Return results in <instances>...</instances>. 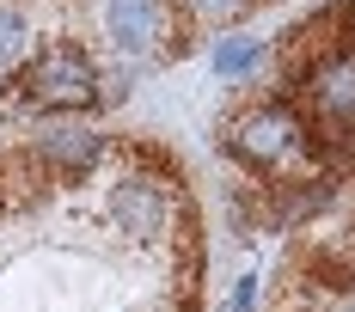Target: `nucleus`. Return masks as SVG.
<instances>
[{"instance_id": "obj_1", "label": "nucleus", "mask_w": 355, "mask_h": 312, "mask_svg": "<svg viewBox=\"0 0 355 312\" xmlns=\"http://www.w3.org/2000/svg\"><path fill=\"white\" fill-rule=\"evenodd\" d=\"M19 98L31 110H86L98 104V68L80 43H43L19 73Z\"/></svg>"}, {"instance_id": "obj_8", "label": "nucleus", "mask_w": 355, "mask_h": 312, "mask_svg": "<svg viewBox=\"0 0 355 312\" xmlns=\"http://www.w3.org/2000/svg\"><path fill=\"white\" fill-rule=\"evenodd\" d=\"M257 55H263V43H251V37H227V43L214 49V68H220V73H245V68H257Z\"/></svg>"}, {"instance_id": "obj_10", "label": "nucleus", "mask_w": 355, "mask_h": 312, "mask_svg": "<svg viewBox=\"0 0 355 312\" xmlns=\"http://www.w3.org/2000/svg\"><path fill=\"white\" fill-rule=\"evenodd\" d=\"M251 300H257V276H239V288H233V312H251Z\"/></svg>"}, {"instance_id": "obj_5", "label": "nucleus", "mask_w": 355, "mask_h": 312, "mask_svg": "<svg viewBox=\"0 0 355 312\" xmlns=\"http://www.w3.org/2000/svg\"><path fill=\"white\" fill-rule=\"evenodd\" d=\"M31 147H37V159L49 166L55 184H73V177H86L98 159H105V135L86 129V123H55V129H43Z\"/></svg>"}, {"instance_id": "obj_2", "label": "nucleus", "mask_w": 355, "mask_h": 312, "mask_svg": "<svg viewBox=\"0 0 355 312\" xmlns=\"http://www.w3.org/2000/svg\"><path fill=\"white\" fill-rule=\"evenodd\" d=\"M227 147L245 166H257V172H282L288 159L306 147V123L288 104H251V110H239L227 123Z\"/></svg>"}, {"instance_id": "obj_4", "label": "nucleus", "mask_w": 355, "mask_h": 312, "mask_svg": "<svg viewBox=\"0 0 355 312\" xmlns=\"http://www.w3.org/2000/svg\"><path fill=\"white\" fill-rule=\"evenodd\" d=\"M110 214H116V227L129 233V239L153 245L166 227H172V196H166V184H153V177H116V190H110Z\"/></svg>"}, {"instance_id": "obj_7", "label": "nucleus", "mask_w": 355, "mask_h": 312, "mask_svg": "<svg viewBox=\"0 0 355 312\" xmlns=\"http://www.w3.org/2000/svg\"><path fill=\"white\" fill-rule=\"evenodd\" d=\"M25 55V12L0 0V68H12Z\"/></svg>"}, {"instance_id": "obj_6", "label": "nucleus", "mask_w": 355, "mask_h": 312, "mask_svg": "<svg viewBox=\"0 0 355 312\" xmlns=\"http://www.w3.org/2000/svg\"><path fill=\"white\" fill-rule=\"evenodd\" d=\"M105 25H110V43H116L123 55H147V49H159V43L178 55V43L166 37V0H110Z\"/></svg>"}, {"instance_id": "obj_11", "label": "nucleus", "mask_w": 355, "mask_h": 312, "mask_svg": "<svg viewBox=\"0 0 355 312\" xmlns=\"http://www.w3.org/2000/svg\"><path fill=\"white\" fill-rule=\"evenodd\" d=\"M349 12H355V6H349Z\"/></svg>"}, {"instance_id": "obj_3", "label": "nucleus", "mask_w": 355, "mask_h": 312, "mask_svg": "<svg viewBox=\"0 0 355 312\" xmlns=\"http://www.w3.org/2000/svg\"><path fill=\"white\" fill-rule=\"evenodd\" d=\"M306 98H313V116L324 129L349 135L355 129V49H337L319 68H306Z\"/></svg>"}, {"instance_id": "obj_9", "label": "nucleus", "mask_w": 355, "mask_h": 312, "mask_svg": "<svg viewBox=\"0 0 355 312\" xmlns=\"http://www.w3.org/2000/svg\"><path fill=\"white\" fill-rule=\"evenodd\" d=\"M184 6H190L196 19H209V25H227V19H239V12H245L251 0H184Z\"/></svg>"}]
</instances>
